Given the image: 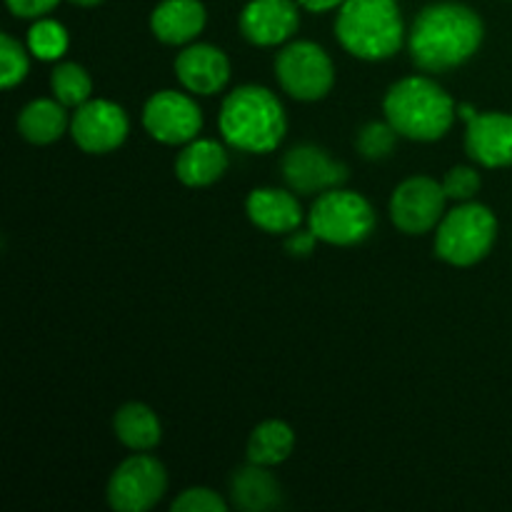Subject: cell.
I'll return each instance as SVG.
<instances>
[{"instance_id":"6da1fadb","label":"cell","mask_w":512,"mask_h":512,"mask_svg":"<svg viewBox=\"0 0 512 512\" xmlns=\"http://www.w3.org/2000/svg\"><path fill=\"white\" fill-rule=\"evenodd\" d=\"M485 25L463 3H433L415 18L408 38L410 58L428 73H443L468 63L483 45Z\"/></svg>"},{"instance_id":"7a4b0ae2","label":"cell","mask_w":512,"mask_h":512,"mask_svg":"<svg viewBox=\"0 0 512 512\" xmlns=\"http://www.w3.org/2000/svg\"><path fill=\"white\" fill-rule=\"evenodd\" d=\"M218 123L225 143L245 153H273L288 128L280 100L260 85L233 90L223 100Z\"/></svg>"},{"instance_id":"3957f363","label":"cell","mask_w":512,"mask_h":512,"mask_svg":"<svg viewBox=\"0 0 512 512\" xmlns=\"http://www.w3.org/2000/svg\"><path fill=\"white\" fill-rule=\"evenodd\" d=\"M385 118L403 138L410 140H440L455 123L453 98L435 80L423 75H410L390 85L385 95Z\"/></svg>"},{"instance_id":"277c9868","label":"cell","mask_w":512,"mask_h":512,"mask_svg":"<svg viewBox=\"0 0 512 512\" xmlns=\"http://www.w3.org/2000/svg\"><path fill=\"white\" fill-rule=\"evenodd\" d=\"M335 35L355 58H393L403 45V15L395 0H345L335 20Z\"/></svg>"},{"instance_id":"5b68a950","label":"cell","mask_w":512,"mask_h":512,"mask_svg":"<svg viewBox=\"0 0 512 512\" xmlns=\"http://www.w3.org/2000/svg\"><path fill=\"white\" fill-rule=\"evenodd\" d=\"M498 220L488 205L465 203L443 215L435 233V253L445 263L470 268L493 250Z\"/></svg>"},{"instance_id":"8992f818","label":"cell","mask_w":512,"mask_h":512,"mask_svg":"<svg viewBox=\"0 0 512 512\" xmlns=\"http://www.w3.org/2000/svg\"><path fill=\"white\" fill-rule=\"evenodd\" d=\"M310 230L330 245H358L375 230V210L353 190L333 188L320 195L310 210Z\"/></svg>"},{"instance_id":"52a82bcc","label":"cell","mask_w":512,"mask_h":512,"mask_svg":"<svg viewBox=\"0 0 512 512\" xmlns=\"http://www.w3.org/2000/svg\"><path fill=\"white\" fill-rule=\"evenodd\" d=\"M275 75L280 88L298 100H320L335 83L330 55L310 40H298L283 48L275 58Z\"/></svg>"},{"instance_id":"ba28073f","label":"cell","mask_w":512,"mask_h":512,"mask_svg":"<svg viewBox=\"0 0 512 512\" xmlns=\"http://www.w3.org/2000/svg\"><path fill=\"white\" fill-rule=\"evenodd\" d=\"M168 490L163 463L150 455H133L115 468L108 483V503L118 512H145Z\"/></svg>"},{"instance_id":"9c48e42d","label":"cell","mask_w":512,"mask_h":512,"mask_svg":"<svg viewBox=\"0 0 512 512\" xmlns=\"http://www.w3.org/2000/svg\"><path fill=\"white\" fill-rule=\"evenodd\" d=\"M445 200L448 195L438 180L415 175L395 188L390 200V218L403 233L423 235L443 220Z\"/></svg>"},{"instance_id":"30bf717a","label":"cell","mask_w":512,"mask_h":512,"mask_svg":"<svg viewBox=\"0 0 512 512\" xmlns=\"http://www.w3.org/2000/svg\"><path fill=\"white\" fill-rule=\"evenodd\" d=\"M143 125L150 138L165 145H180L195 140L203 128V115L193 98L178 90H160L150 95L143 110Z\"/></svg>"},{"instance_id":"8fae6325","label":"cell","mask_w":512,"mask_h":512,"mask_svg":"<svg viewBox=\"0 0 512 512\" xmlns=\"http://www.w3.org/2000/svg\"><path fill=\"white\" fill-rule=\"evenodd\" d=\"M128 130V115L110 100H88L75 110L70 120V135L75 145L93 155L120 148L128 138Z\"/></svg>"},{"instance_id":"7c38bea8","label":"cell","mask_w":512,"mask_h":512,"mask_svg":"<svg viewBox=\"0 0 512 512\" xmlns=\"http://www.w3.org/2000/svg\"><path fill=\"white\" fill-rule=\"evenodd\" d=\"M283 178L295 193L315 195L340 188L350 178L348 165L330 158L318 145H295L283 158Z\"/></svg>"},{"instance_id":"4fadbf2b","label":"cell","mask_w":512,"mask_h":512,"mask_svg":"<svg viewBox=\"0 0 512 512\" xmlns=\"http://www.w3.org/2000/svg\"><path fill=\"white\" fill-rule=\"evenodd\" d=\"M300 25L298 3L295 0H250L240 13V33L253 45H280Z\"/></svg>"},{"instance_id":"5bb4252c","label":"cell","mask_w":512,"mask_h":512,"mask_svg":"<svg viewBox=\"0 0 512 512\" xmlns=\"http://www.w3.org/2000/svg\"><path fill=\"white\" fill-rule=\"evenodd\" d=\"M465 150L485 168H508L512 165V115L490 110L468 120Z\"/></svg>"},{"instance_id":"9a60e30c","label":"cell","mask_w":512,"mask_h":512,"mask_svg":"<svg viewBox=\"0 0 512 512\" xmlns=\"http://www.w3.org/2000/svg\"><path fill=\"white\" fill-rule=\"evenodd\" d=\"M175 75L190 93L215 95L230 80V60L215 45H190L175 58Z\"/></svg>"},{"instance_id":"2e32d148","label":"cell","mask_w":512,"mask_h":512,"mask_svg":"<svg viewBox=\"0 0 512 512\" xmlns=\"http://www.w3.org/2000/svg\"><path fill=\"white\" fill-rule=\"evenodd\" d=\"M205 5L200 0H163L150 15V30L165 45H183L205 28Z\"/></svg>"},{"instance_id":"e0dca14e","label":"cell","mask_w":512,"mask_h":512,"mask_svg":"<svg viewBox=\"0 0 512 512\" xmlns=\"http://www.w3.org/2000/svg\"><path fill=\"white\" fill-rule=\"evenodd\" d=\"M245 210H248V218L253 220V225L275 235L293 233V230H298L300 220H303L298 198L278 188H255L248 195Z\"/></svg>"},{"instance_id":"ac0fdd59","label":"cell","mask_w":512,"mask_h":512,"mask_svg":"<svg viewBox=\"0 0 512 512\" xmlns=\"http://www.w3.org/2000/svg\"><path fill=\"white\" fill-rule=\"evenodd\" d=\"M228 153L215 140H190L175 160V175L188 188H205L228 170Z\"/></svg>"},{"instance_id":"d6986e66","label":"cell","mask_w":512,"mask_h":512,"mask_svg":"<svg viewBox=\"0 0 512 512\" xmlns=\"http://www.w3.org/2000/svg\"><path fill=\"white\" fill-rule=\"evenodd\" d=\"M230 498L238 510L263 512L280 505V485L263 465L250 463L248 468L235 470L230 478Z\"/></svg>"},{"instance_id":"ffe728a7","label":"cell","mask_w":512,"mask_h":512,"mask_svg":"<svg viewBox=\"0 0 512 512\" xmlns=\"http://www.w3.org/2000/svg\"><path fill=\"white\" fill-rule=\"evenodd\" d=\"M113 430L115 438L130 450H153L155 445L163 438V428H160V420L148 405L143 403H128L115 413L113 418Z\"/></svg>"},{"instance_id":"44dd1931","label":"cell","mask_w":512,"mask_h":512,"mask_svg":"<svg viewBox=\"0 0 512 512\" xmlns=\"http://www.w3.org/2000/svg\"><path fill=\"white\" fill-rule=\"evenodd\" d=\"M65 128H68V115H65V105L58 98L33 100V103L25 105L18 118L20 135L35 145L55 143L65 133Z\"/></svg>"},{"instance_id":"7402d4cb","label":"cell","mask_w":512,"mask_h":512,"mask_svg":"<svg viewBox=\"0 0 512 512\" xmlns=\"http://www.w3.org/2000/svg\"><path fill=\"white\" fill-rule=\"evenodd\" d=\"M295 448V433L283 420H265L248 440V460L263 468L285 463Z\"/></svg>"},{"instance_id":"603a6c76","label":"cell","mask_w":512,"mask_h":512,"mask_svg":"<svg viewBox=\"0 0 512 512\" xmlns=\"http://www.w3.org/2000/svg\"><path fill=\"white\" fill-rule=\"evenodd\" d=\"M50 88L65 108H80L93 93V80L78 63H60L50 75Z\"/></svg>"},{"instance_id":"cb8c5ba5","label":"cell","mask_w":512,"mask_h":512,"mask_svg":"<svg viewBox=\"0 0 512 512\" xmlns=\"http://www.w3.org/2000/svg\"><path fill=\"white\" fill-rule=\"evenodd\" d=\"M28 48L30 53L38 55L40 60H58L68 50V33L55 20L40 18L33 28L28 30Z\"/></svg>"},{"instance_id":"d4e9b609","label":"cell","mask_w":512,"mask_h":512,"mask_svg":"<svg viewBox=\"0 0 512 512\" xmlns=\"http://www.w3.org/2000/svg\"><path fill=\"white\" fill-rule=\"evenodd\" d=\"M398 135L400 133L390 123H368L360 128L355 145H358V150L363 158L383 160L393 153Z\"/></svg>"},{"instance_id":"484cf974","label":"cell","mask_w":512,"mask_h":512,"mask_svg":"<svg viewBox=\"0 0 512 512\" xmlns=\"http://www.w3.org/2000/svg\"><path fill=\"white\" fill-rule=\"evenodd\" d=\"M28 70L30 63L23 45L10 38L8 33L0 35V85L3 88H15L18 83H23Z\"/></svg>"},{"instance_id":"4316f807","label":"cell","mask_w":512,"mask_h":512,"mask_svg":"<svg viewBox=\"0 0 512 512\" xmlns=\"http://www.w3.org/2000/svg\"><path fill=\"white\" fill-rule=\"evenodd\" d=\"M228 505L215 490L188 488L173 500V512H225Z\"/></svg>"},{"instance_id":"83f0119b","label":"cell","mask_w":512,"mask_h":512,"mask_svg":"<svg viewBox=\"0 0 512 512\" xmlns=\"http://www.w3.org/2000/svg\"><path fill=\"white\" fill-rule=\"evenodd\" d=\"M480 185H483L480 173L475 168H468V165H458L443 180V190L450 200H470L478 193Z\"/></svg>"},{"instance_id":"f1b7e54d","label":"cell","mask_w":512,"mask_h":512,"mask_svg":"<svg viewBox=\"0 0 512 512\" xmlns=\"http://www.w3.org/2000/svg\"><path fill=\"white\" fill-rule=\"evenodd\" d=\"M58 3L60 0H5L10 13L18 15V18H43Z\"/></svg>"},{"instance_id":"f546056e","label":"cell","mask_w":512,"mask_h":512,"mask_svg":"<svg viewBox=\"0 0 512 512\" xmlns=\"http://www.w3.org/2000/svg\"><path fill=\"white\" fill-rule=\"evenodd\" d=\"M315 240H318V235L313 233V230H308V233H303V230H293V233L288 235V240H285V250H288L290 255H298V258H305V255L313 253L315 248Z\"/></svg>"},{"instance_id":"4dcf8cb0","label":"cell","mask_w":512,"mask_h":512,"mask_svg":"<svg viewBox=\"0 0 512 512\" xmlns=\"http://www.w3.org/2000/svg\"><path fill=\"white\" fill-rule=\"evenodd\" d=\"M300 8L310 10V13H325V10L340 8L345 0H298Z\"/></svg>"},{"instance_id":"1f68e13d","label":"cell","mask_w":512,"mask_h":512,"mask_svg":"<svg viewBox=\"0 0 512 512\" xmlns=\"http://www.w3.org/2000/svg\"><path fill=\"white\" fill-rule=\"evenodd\" d=\"M73 5H80V8H95V5H100L103 0H70Z\"/></svg>"}]
</instances>
